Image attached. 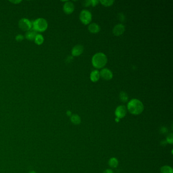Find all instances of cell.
Here are the masks:
<instances>
[{
	"label": "cell",
	"mask_w": 173,
	"mask_h": 173,
	"mask_svg": "<svg viewBox=\"0 0 173 173\" xmlns=\"http://www.w3.org/2000/svg\"><path fill=\"white\" fill-rule=\"evenodd\" d=\"M74 8V5L73 3L67 1L63 5V10L65 13L70 14L73 12Z\"/></svg>",
	"instance_id": "8"
},
{
	"label": "cell",
	"mask_w": 173,
	"mask_h": 173,
	"mask_svg": "<svg viewBox=\"0 0 173 173\" xmlns=\"http://www.w3.org/2000/svg\"><path fill=\"white\" fill-rule=\"evenodd\" d=\"M125 31V27L122 24H118L113 29V33L116 36H120Z\"/></svg>",
	"instance_id": "9"
},
{
	"label": "cell",
	"mask_w": 173,
	"mask_h": 173,
	"mask_svg": "<svg viewBox=\"0 0 173 173\" xmlns=\"http://www.w3.org/2000/svg\"><path fill=\"white\" fill-rule=\"evenodd\" d=\"M114 1H100V3L105 6H110L114 3Z\"/></svg>",
	"instance_id": "19"
},
{
	"label": "cell",
	"mask_w": 173,
	"mask_h": 173,
	"mask_svg": "<svg viewBox=\"0 0 173 173\" xmlns=\"http://www.w3.org/2000/svg\"><path fill=\"white\" fill-rule=\"evenodd\" d=\"M128 110L132 114L139 115L144 110V105L139 100L132 99L128 104Z\"/></svg>",
	"instance_id": "1"
},
{
	"label": "cell",
	"mask_w": 173,
	"mask_h": 173,
	"mask_svg": "<svg viewBox=\"0 0 173 173\" xmlns=\"http://www.w3.org/2000/svg\"><path fill=\"white\" fill-rule=\"evenodd\" d=\"M16 40L18 42H21L24 39V37L22 35H18L17 36H16L15 38Z\"/></svg>",
	"instance_id": "21"
},
{
	"label": "cell",
	"mask_w": 173,
	"mask_h": 173,
	"mask_svg": "<svg viewBox=\"0 0 173 173\" xmlns=\"http://www.w3.org/2000/svg\"><path fill=\"white\" fill-rule=\"evenodd\" d=\"M166 142L169 144H172L173 143V135L171 133L168 135L166 137Z\"/></svg>",
	"instance_id": "20"
},
{
	"label": "cell",
	"mask_w": 173,
	"mask_h": 173,
	"mask_svg": "<svg viewBox=\"0 0 173 173\" xmlns=\"http://www.w3.org/2000/svg\"><path fill=\"white\" fill-rule=\"evenodd\" d=\"M103 173H114V172L111 169H107L105 171H104Z\"/></svg>",
	"instance_id": "24"
},
{
	"label": "cell",
	"mask_w": 173,
	"mask_h": 173,
	"mask_svg": "<svg viewBox=\"0 0 173 173\" xmlns=\"http://www.w3.org/2000/svg\"><path fill=\"white\" fill-rule=\"evenodd\" d=\"M19 27L23 31H29L32 28V22L27 18H23L19 21Z\"/></svg>",
	"instance_id": "5"
},
{
	"label": "cell",
	"mask_w": 173,
	"mask_h": 173,
	"mask_svg": "<svg viewBox=\"0 0 173 173\" xmlns=\"http://www.w3.org/2000/svg\"><path fill=\"white\" fill-rule=\"evenodd\" d=\"M91 5V1H85L83 3V6L84 7H88Z\"/></svg>",
	"instance_id": "22"
},
{
	"label": "cell",
	"mask_w": 173,
	"mask_h": 173,
	"mask_svg": "<svg viewBox=\"0 0 173 173\" xmlns=\"http://www.w3.org/2000/svg\"><path fill=\"white\" fill-rule=\"evenodd\" d=\"M79 18L84 25H88L92 20V14L88 10H83L80 14Z\"/></svg>",
	"instance_id": "4"
},
{
	"label": "cell",
	"mask_w": 173,
	"mask_h": 173,
	"mask_svg": "<svg viewBox=\"0 0 173 173\" xmlns=\"http://www.w3.org/2000/svg\"><path fill=\"white\" fill-rule=\"evenodd\" d=\"M107 63V57L103 53L99 52L94 54L92 58V65L97 69H101Z\"/></svg>",
	"instance_id": "2"
},
{
	"label": "cell",
	"mask_w": 173,
	"mask_h": 173,
	"mask_svg": "<svg viewBox=\"0 0 173 173\" xmlns=\"http://www.w3.org/2000/svg\"><path fill=\"white\" fill-rule=\"evenodd\" d=\"M37 33L34 30H29L27 31L25 35V37L26 39L29 41H33L36 38Z\"/></svg>",
	"instance_id": "12"
},
{
	"label": "cell",
	"mask_w": 173,
	"mask_h": 173,
	"mask_svg": "<svg viewBox=\"0 0 173 173\" xmlns=\"http://www.w3.org/2000/svg\"><path fill=\"white\" fill-rule=\"evenodd\" d=\"M90 80L94 82H96L98 81L100 78V72L98 70H94L91 72L90 75Z\"/></svg>",
	"instance_id": "13"
},
{
	"label": "cell",
	"mask_w": 173,
	"mask_h": 173,
	"mask_svg": "<svg viewBox=\"0 0 173 173\" xmlns=\"http://www.w3.org/2000/svg\"><path fill=\"white\" fill-rule=\"evenodd\" d=\"M71 122L76 125H78L81 123V118L78 115H72L71 118Z\"/></svg>",
	"instance_id": "14"
},
{
	"label": "cell",
	"mask_w": 173,
	"mask_h": 173,
	"mask_svg": "<svg viewBox=\"0 0 173 173\" xmlns=\"http://www.w3.org/2000/svg\"><path fill=\"white\" fill-rule=\"evenodd\" d=\"M160 172L161 173H173V169L168 166H162L160 169Z\"/></svg>",
	"instance_id": "17"
},
{
	"label": "cell",
	"mask_w": 173,
	"mask_h": 173,
	"mask_svg": "<svg viewBox=\"0 0 173 173\" xmlns=\"http://www.w3.org/2000/svg\"><path fill=\"white\" fill-rule=\"evenodd\" d=\"M109 164L111 168H116L118 165V161L116 158L112 157L109 160Z\"/></svg>",
	"instance_id": "15"
},
{
	"label": "cell",
	"mask_w": 173,
	"mask_h": 173,
	"mask_svg": "<svg viewBox=\"0 0 173 173\" xmlns=\"http://www.w3.org/2000/svg\"><path fill=\"white\" fill-rule=\"evenodd\" d=\"M88 29L90 33H93V34H97L98 33H99L101 29H100V26L97 23H92L89 25Z\"/></svg>",
	"instance_id": "11"
},
{
	"label": "cell",
	"mask_w": 173,
	"mask_h": 173,
	"mask_svg": "<svg viewBox=\"0 0 173 173\" xmlns=\"http://www.w3.org/2000/svg\"><path fill=\"white\" fill-rule=\"evenodd\" d=\"M48 23L45 19L38 18L32 22V28L36 31L43 32L47 29Z\"/></svg>",
	"instance_id": "3"
},
{
	"label": "cell",
	"mask_w": 173,
	"mask_h": 173,
	"mask_svg": "<svg viewBox=\"0 0 173 173\" xmlns=\"http://www.w3.org/2000/svg\"><path fill=\"white\" fill-rule=\"evenodd\" d=\"M100 75L102 78L106 80H111L113 76L112 72L107 68H104L102 69L100 73Z\"/></svg>",
	"instance_id": "7"
},
{
	"label": "cell",
	"mask_w": 173,
	"mask_h": 173,
	"mask_svg": "<svg viewBox=\"0 0 173 173\" xmlns=\"http://www.w3.org/2000/svg\"><path fill=\"white\" fill-rule=\"evenodd\" d=\"M99 2V1H97V0H92V1H91V5H92V6L94 7L98 5Z\"/></svg>",
	"instance_id": "23"
},
{
	"label": "cell",
	"mask_w": 173,
	"mask_h": 173,
	"mask_svg": "<svg viewBox=\"0 0 173 173\" xmlns=\"http://www.w3.org/2000/svg\"><path fill=\"white\" fill-rule=\"evenodd\" d=\"M126 113H127L126 108V106L124 105L118 106L115 111V115L118 119L123 118L124 117L126 116Z\"/></svg>",
	"instance_id": "6"
},
{
	"label": "cell",
	"mask_w": 173,
	"mask_h": 173,
	"mask_svg": "<svg viewBox=\"0 0 173 173\" xmlns=\"http://www.w3.org/2000/svg\"><path fill=\"white\" fill-rule=\"evenodd\" d=\"M34 40H35V42L36 44L40 45L43 44L44 39L43 38L42 35H41L40 34H37Z\"/></svg>",
	"instance_id": "16"
},
{
	"label": "cell",
	"mask_w": 173,
	"mask_h": 173,
	"mask_svg": "<svg viewBox=\"0 0 173 173\" xmlns=\"http://www.w3.org/2000/svg\"><path fill=\"white\" fill-rule=\"evenodd\" d=\"M119 99L122 102L126 103L128 101V95L126 92H122L119 94Z\"/></svg>",
	"instance_id": "18"
},
{
	"label": "cell",
	"mask_w": 173,
	"mask_h": 173,
	"mask_svg": "<svg viewBox=\"0 0 173 173\" xmlns=\"http://www.w3.org/2000/svg\"><path fill=\"white\" fill-rule=\"evenodd\" d=\"M84 48L81 45H75L72 50V54L73 56H78L83 53Z\"/></svg>",
	"instance_id": "10"
}]
</instances>
